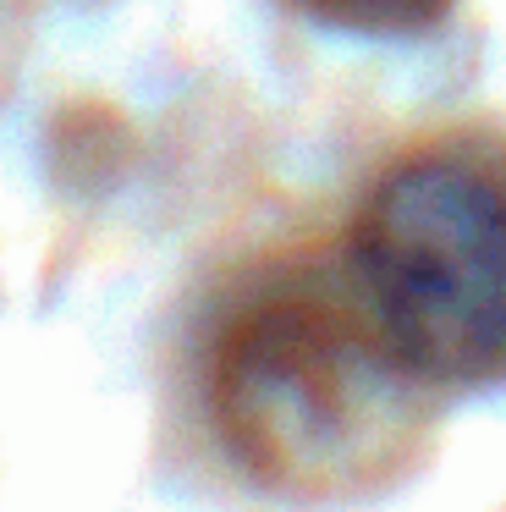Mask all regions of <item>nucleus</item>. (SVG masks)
I'll return each mask as SVG.
<instances>
[{
    "label": "nucleus",
    "instance_id": "f257e3e1",
    "mask_svg": "<svg viewBox=\"0 0 506 512\" xmlns=\"http://www.w3.org/2000/svg\"><path fill=\"white\" fill-rule=\"evenodd\" d=\"M418 375L374 336L341 281H281L226 320L215 419L231 452L286 490H341L402 463L424 424Z\"/></svg>",
    "mask_w": 506,
    "mask_h": 512
},
{
    "label": "nucleus",
    "instance_id": "f03ea898",
    "mask_svg": "<svg viewBox=\"0 0 506 512\" xmlns=\"http://www.w3.org/2000/svg\"><path fill=\"white\" fill-rule=\"evenodd\" d=\"M341 276L424 386L506 380V160L418 144L380 166L341 237Z\"/></svg>",
    "mask_w": 506,
    "mask_h": 512
},
{
    "label": "nucleus",
    "instance_id": "7ed1b4c3",
    "mask_svg": "<svg viewBox=\"0 0 506 512\" xmlns=\"http://www.w3.org/2000/svg\"><path fill=\"white\" fill-rule=\"evenodd\" d=\"M297 17L319 28H341V34H369V39H418L435 34L457 0H281Z\"/></svg>",
    "mask_w": 506,
    "mask_h": 512
}]
</instances>
